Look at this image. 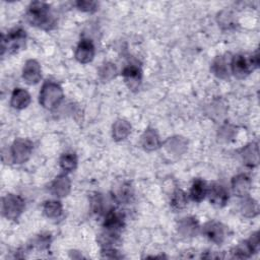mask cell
I'll use <instances>...</instances> for the list:
<instances>
[{
	"mask_svg": "<svg viewBox=\"0 0 260 260\" xmlns=\"http://www.w3.org/2000/svg\"><path fill=\"white\" fill-rule=\"evenodd\" d=\"M233 191L238 196H246L251 189V180L248 176L241 174L232 180Z\"/></svg>",
	"mask_w": 260,
	"mask_h": 260,
	"instance_id": "5bb4252c",
	"label": "cell"
},
{
	"mask_svg": "<svg viewBox=\"0 0 260 260\" xmlns=\"http://www.w3.org/2000/svg\"><path fill=\"white\" fill-rule=\"evenodd\" d=\"M258 250H259V234L255 233L250 237L248 241L242 243L237 248H235L233 255L234 257H237V258H248L253 253H256Z\"/></svg>",
	"mask_w": 260,
	"mask_h": 260,
	"instance_id": "52a82bcc",
	"label": "cell"
},
{
	"mask_svg": "<svg viewBox=\"0 0 260 260\" xmlns=\"http://www.w3.org/2000/svg\"><path fill=\"white\" fill-rule=\"evenodd\" d=\"M50 245V235L39 236L35 241V246L39 249H46Z\"/></svg>",
	"mask_w": 260,
	"mask_h": 260,
	"instance_id": "f1b7e54d",
	"label": "cell"
},
{
	"mask_svg": "<svg viewBox=\"0 0 260 260\" xmlns=\"http://www.w3.org/2000/svg\"><path fill=\"white\" fill-rule=\"evenodd\" d=\"M242 211L245 215L247 216H254L257 214L258 212V208H257V204L251 200V199H248L246 201L243 202V205H242Z\"/></svg>",
	"mask_w": 260,
	"mask_h": 260,
	"instance_id": "4316f807",
	"label": "cell"
},
{
	"mask_svg": "<svg viewBox=\"0 0 260 260\" xmlns=\"http://www.w3.org/2000/svg\"><path fill=\"white\" fill-rule=\"evenodd\" d=\"M116 75V67L112 63H106L100 69V77L104 81L111 80Z\"/></svg>",
	"mask_w": 260,
	"mask_h": 260,
	"instance_id": "484cf974",
	"label": "cell"
},
{
	"mask_svg": "<svg viewBox=\"0 0 260 260\" xmlns=\"http://www.w3.org/2000/svg\"><path fill=\"white\" fill-rule=\"evenodd\" d=\"M71 183L67 176L61 175L57 177L51 186V191L55 196L58 197H64L67 196L70 192Z\"/></svg>",
	"mask_w": 260,
	"mask_h": 260,
	"instance_id": "9a60e30c",
	"label": "cell"
},
{
	"mask_svg": "<svg viewBox=\"0 0 260 260\" xmlns=\"http://www.w3.org/2000/svg\"><path fill=\"white\" fill-rule=\"evenodd\" d=\"M94 57V46L89 40H81L75 51V58L82 64L89 63Z\"/></svg>",
	"mask_w": 260,
	"mask_h": 260,
	"instance_id": "7c38bea8",
	"label": "cell"
},
{
	"mask_svg": "<svg viewBox=\"0 0 260 260\" xmlns=\"http://www.w3.org/2000/svg\"><path fill=\"white\" fill-rule=\"evenodd\" d=\"M76 6L78 7V9L82 10V11H86V12H93L96 10L98 7V3L94 1H77L76 2Z\"/></svg>",
	"mask_w": 260,
	"mask_h": 260,
	"instance_id": "83f0119b",
	"label": "cell"
},
{
	"mask_svg": "<svg viewBox=\"0 0 260 260\" xmlns=\"http://www.w3.org/2000/svg\"><path fill=\"white\" fill-rule=\"evenodd\" d=\"M122 74L126 84L130 89L135 90L138 88L141 81V70L139 67L135 65H129L124 68Z\"/></svg>",
	"mask_w": 260,
	"mask_h": 260,
	"instance_id": "4fadbf2b",
	"label": "cell"
},
{
	"mask_svg": "<svg viewBox=\"0 0 260 260\" xmlns=\"http://www.w3.org/2000/svg\"><path fill=\"white\" fill-rule=\"evenodd\" d=\"M60 166L66 172L73 171L77 166V157L74 153H65L60 158Z\"/></svg>",
	"mask_w": 260,
	"mask_h": 260,
	"instance_id": "d4e9b609",
	"label": "cell"
},
{
	"mask_svg": "<svg viewBox=\"0 0 260 260\" xmlns=\"http://www.w3.org/2000/svg\"><path fill=\"white\" fill-rule=\"evenodd\" d=\"M207 189L208 188L206 187V183L203 180L195 179L190 191V196L192 200L196 202H200L201 200H203L204 197L207 195Z\"/></svg>",
	"mask_w": 260,
	"mask_h": 260,
	"instance_id": "d6986e66",
	"label": "cell"
},
{
	"mask_svg": "<svg viewBox=\"0 0 260 260\" xmlns=\"http://www.w3.org/2000/svg\"><path fill=\"white\" fill-rule=\"evenodd\" d=\"M30 103L29 93L23 88H15L11 95L10 105L17 110H22L26 108Z\"/></svg>",
	"mask_w": 260,
	"mask_h": 260,
	"instance_id": "2e32d148",
	"label": "cell"
},
{
	"mask_svg": "<svg viewBox=\"0 0 260 260\" xmlns=\"http://www.w3.org/2000/svg\"><path fill=\"white\" fill-rule=\"evenodd\" d=\"M102 254H103V257H106V258H121V256L118 254L116 250L111 249L109 247H106V249L103 250Z\"/></svg>",
	"mask_w": 260,
	"mask_h": 260,
	"instance_id": "f546056e",
	"label": "cell"
},
{
	"mask_svg": "<svg viewBox=\"0 0 260 260\" xmlns=\"http://www.w3.org/2000/svg\"><path fill=\"white\" fill-rule=\"evenodd\" d=\"M202 233L215 244H221L225 238L224 226L214 220L206 222L202 228Z\"/></svg>",
	"mask_w": 260,
	"mask_h": 260,
	"instance_id": "ba28073f",
	"label": "cell"
},
{
	"mask_svg": "<svg viewBox=\"0 0 260 260\" xmlns=\"http://www.w3.org/2000/svg\"><path fill=\"white\" fill-rule=\"evenodd\" d=\"M198 222L193 217L182 218L179 222V233L185 237H192L197 234Z\"/></svg>",
	"mask_w": 260,
	"mask_h": 260,
	"instance_id": "ac0fdd59",
	"label": "cell"
},
{
	"mask_svg": "<svg viewBox=\"0 0 260 260\" xmlns=\"http://www.w3.org/2000/svg\"><path fill=\"white\" fill-rule=\"evenodd\" d=\"M22 77L27 84H36L41 80V66L38 61L30 59L25 62L22 70Z\"/></svg>",
	"mask_w": 260,
	"mask_h": 260,
	"instance_id": "8fae6325",
	"label": "cell"
},
{
	"mask_svg": "<svg viewBox=\"0 0 260 260\" xmlns=\"http://www.w3.org/2000/svg\"><path fill=\"white\" fill-rule=\"evenodd\" d=\"M207 195L210 203L216 207L224 206L229 200L228 191L223 186L216 183H213L209 189H207Z\"/></svg>",
	"mask_w": 260,
	"mask_h": 260,
	"instance_id": "30bf717a",
	"label": "cell"
},
{
	"mask_svg": "<svg viewBox=\"0 0 260 260\" xmlns=\"http://www.w3.org/2000/svg\"><path fill=\"white\" fill-rule=\"evenodd\" d=\"M212 72L219 78L229 77V69L226 66V62L222 57H216L211 66Z\"/></svg>",
	"mask_w": 260,
	"mask_h": 260,
	"instance_id": "7402d4cb",
	"label": "cell"
},
{
	"mask_svg": "<svg viewBox=\"0 0 260 260\" xmlns=\"http://www.w3.org/2000/svg\"><path fill=\"white\" fill-rule=\"evenodd\" d=\"M187 203H188V199H187L186 193L181 189H177L172 196V200H171L172 207L176 210H180L185 208L187 206Z\"/></svg>",
	"mask_w": 260,
	"mask_h": 260,
	"instance_id": "603a6c76",
	"label": "cell"
},
{
	"mask_svg": "<svg viewBox=\"0 0 260 260\" xmlns=\"http://www.w3.org/2000/svg\"><path fill=\"white\" fill-rule=\"evenodd\" d=\"M27 20L31 25L49 29L53 24V18L50 15V6L41 1H35L30 3L27 13Z\"/></svg>",
	"mask_w": 260,
	"mask_h": 260,
	"instance_id": "6da1fadb",
	"label": "cell"
},
{
	"mask_svg": "<svg viewBox=\"0 0 260 260\" xmlns=\"http://www.w3.org/2000/svg\"><path fill=\"white\" fill-rule=\"evenodd\" d=\"M24 209V201L21 197L7 194L2 199V214L8 219H17Z\"/></svg>",
	"mask_w": 260,
	"mask_h": 260,
	"instance_id": "5b68a950",
	"label": "cell"
},
{
	"mask_svg": "<svg viewBox=\"0 0 260 260\" xmlns=\"http://www.w3.org/2000/svg\"><path fill=\"white\" fill-rule=\"evenodd\" d=\"M26 34L22 28H14L1 39V54L16 53L24 48Z\"/></svg>",
	"mask_w": 260,
	"mask_h": 260,
	"instance_id": "277c9868",
	"label": "cell"
},
{
	"mask_svg": "<svg viewBox=\"0 0 260 260\" xmlns=\"http://www.w3.org/2000/svg\"><path fill=\"white\" fill-rule=\"evenodd\" d=\"M141 144L144 149L151 151L159 147L160 140L158 135L153 129H147L141 136Z\"/></svg>",
	"mask_w": 260,
	"mask_h": 260,
	"instance_id": "e0dca14e",
	"label": "cell"
},
{
	"mask_svg": "<svg viewBox=\"0 0 260 260\" xmlns=\"http://www.w3.org/2000/svg\"><path fill=\"white\" fill-rule=\"evenodd\" d=\"M259 65V57L256 52L254 55L238 54L234 56L231 62V68L234 75L238 78H244L249 75Z\"/></svg>",
	"mask_w": 260,
	"mask_h": 260,
	"instance_id": "7a4b0ae2",
	"label": "cell"
},
{
	"mask_svg": "<svg viewBox=\"0 0 260 260\" xmlns=\"http://www.w3.org/2000/svg\"><path fill=\"white\" fill-rule=\"evenodd\" d=\"M62 204L56 200H50L44 204V213L49 218H59L62 215Z\"/></svg>",
	"mask_w": 260,
	"mask_h": 260,
	"instance_id": "44dd1931",
	"label": "cell"
},
{
	"mask_svg": "<svg viewBox=\"0 0 260 260\" xmlns=\"http://www.w3.org/2000/svg\"><path fill=\"white\" fill-rule=\"evenodd\" d=\"M104 226L107 231L105 234L112 236L114 238H118L119 232L122 230L123 226V219L121 214L113 209L109 211L106 216Z\"/></svg>",
	"mask_w": 260,
	"mask_h": 260,
	"instance_id": "9c48e42d",
	"label": "cell"
},
{
	"mask_svg": "<svg viewBox=\"0 0 260 260\" xmlns=\"http://www.w3.org/2000/svg\"><path fill=\"white\" fill-rule=\"evenodd\" d=\"M131 131V125L125 120H117L113 125V137L120 141L126 138Z\"/></svg>",
	"mask_w": 260,
	"mask_h": 260,
	"instance_id": "ffe728a7",
	"label": "cell"
},
{
	"mask_svg": "<svg viewBox=\"0 0 260 260\" xmlns=\"http://www.w3.org/2000/svg\"><path fill=\"white\" fill-rule=\"evenodd\" d=\"M243 157L246 161V164L253 166L257 165L258 162V147L257 144H250L248 145L243 152Z\"/></svg>",
	"mask_w": 260,
	"mask_h": 260,
	"instance_id": "cb8c5ba5",
	"label": "cell"
},
{
	"mask_svg": "<svg viewBox=\"0 0 260 260\" xmlns=\"http://www.w3.org/2000/svg\"><path fill=\"white\" fill-rule=\"evenodd\" d=\"M32 152V143L27 139L18 138L11 146V156L15 164L25 162Z\"/></svg>",
	"mask_w": 260,
	"mask_h": 260,
	"instance_id": "8992f818",
	"label": "cell"
},
{
	"mask_svg": "<svg viewBox=\"0 0 260 260\" xmlns=\"http://www.w3.org/2000/svg\"><path fill=\"white\" fill-rule=\"evenodd\" d=\"M63 90L59 84L53 81H46L40 91V104L47 110L56 109L63 100Z\"/></svg>",
	"mask_w": 260,
	"mask_h": 260,
	"instance_id": "3957f363",
	"label": "cell"
}]
</instances>
